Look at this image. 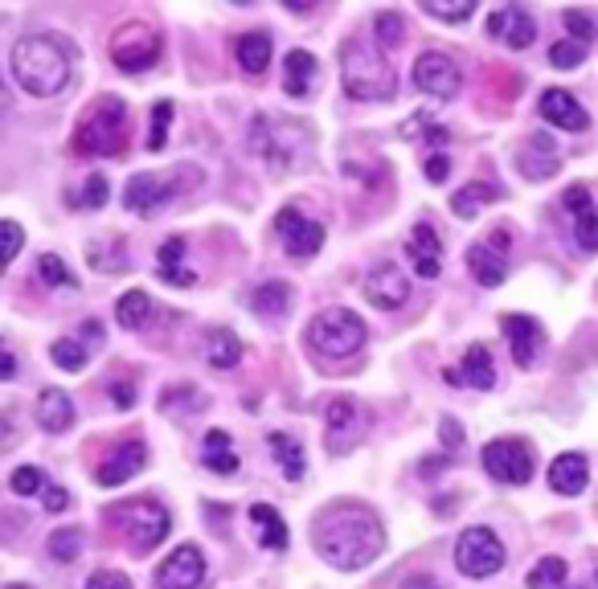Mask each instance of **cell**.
Instances as JSON below:
<instances>
[{"label":"cell","mask_w":598,"mask_h":589,"mask_svg":"<svg viewBox=\"0 0 598 589\" xmlns=\"http://www.w3.org/2000/svg\"><path fill=\"white\" fill-rule=\"evenodd\" d=\"M75 148L82 156H119L128 148V102L119 95H102L99 102H90L87 115L78 119Z\"/></svg>","instance_id":"cell-4"},{"label":"cell","mask_w":598,"mask_h":589,"mask_svg":"<svg viewBox=\"0 0 598 589\" xmlns=\"http://www.w3.org/2000/svg\"><path fill=\"white\" fill-rule=\"evenodd\" d=\"M365 426H361V405L341 393V397H332L329 410H324V446L329 454H349L361 442Z\"/></svg>","instance_id":"cell-9"},{"label":"cell","mask_w":598,"mask_h":589,"mask_svg":"<svg viewBox=\"0 0 598 589\" xmlns=\"http://www.w3.org/2000/svg\"><path fill=\"white\" fill-rule=\"evenodd\" d=\"M422 13L434 17V21H451V26H459V21H468L471 13H476V0H422Z\"/></svg>","instance_id":"cell-40"},{"label":"cell","mask_w":598,"mask_h":589,"mask_svg":"<svg viewBox=\"0 0 598 589\" xmlns=\"http://www.w3.org/2000/svg\"><path fill=\"white\" fill-rule=\"evenodd\" d=\"M402 589H443V586H439V581H431V577H410Z\"/></svg>","instance_id":"cell-59"},{"label":"cell","mask_w":598,"mask_h":589,"mask_svg":"<svg viewBox=\"0 0 598 589\" xmlns=\"http://www.w3.org/2000/svg\"><path fill=\"white\" fill-rule=\"evenodd\" d=\"M271 454L280 459V471H283V479H304V471H307V463H304V446L292 439V434H271Z\"/></svg>","instance_id":"cell-35"},{"label":"cell","mask_w":598,"mask_h":589,"mask_svg":"<svg viewBox=\"0 0 598 589\" xmlns=\"http://www.w3.org/2000/svg\"><path fill=\"white\" fill-rule=\"evenodd\" d=\"M9 66H13L17 87L33 95V99H53L70 87L75 78V50L62 46L50 33H33V38H21L9 53Z\"/></svg>","instance_id":"cell-2"},{"label":"cell","mask_w":598,"mask_h":589,"mask_svg":"<svg viewBox=\"0 0 598 589\" xmlns=\"http://www.w3.org/2000/svg\"><path fill=\"white\" fill-rule=\"evenodd\" d=\"M497 202V188L492 185H480V180H471V185H463L455 193V202H451V214L459 217V222H471V217L480 214L484 205Z\"/></svg>","instance_id":"cell-36"},{"label":"cell","mask_w":598,"mask_h":589,"mask_svg":"<svg viewBox=\"0 0 598 589\" xmlns=\"http://www.w3.org/2000/svg\"><path fill=\"white\" fill-rule=\"evenodd\" d=\"M468 271L480 287H500L504 275H509V234L500 229L497 238L476 242L468 251Z\"/></svg>","instance_id":"cell-14"},{"label":"cell","mask_w":598,"mask_h":589,"mask_svg":"<svg viewBox=\"0 0 598 589\" xmlns=\"http://www.w3.org/2000/svg\"><path fill=\"white\" fill-rule=\"evenodd\" d=\"M50 557L58 565H75L82 557V532L78 528H58L50 537Z\"/></svg>","instance_id":"cell-41"},{"label":"cell","mask_w":598,"mask_h":589,"mask_svg":"<svg viewBox=\"0 0 598 589\" xmlns=\"http://www.w3.org/2000/svg\"><path fill=\"white\" fill-rule=\"evenodd\" d=\"M292 127H283L280 119H271V115H255L251 119V151H255L258 160L271 164V173H287V164H292V136H287Z\"/></svg>","instance_id":"cell-13"},{"label":"cell","mask_w":598,"mask_h":589,"mask_svg":"<svg viewBox=\"0 0 598 589\" xmlns=\"http://www.w3.org/2000/svg\"><path fill=\"white\" fill-rule=\"evenodd\" d=\"M205 581V552L197 544H180L165 557L156 569V586L160 589H202Z\"/></svg>","instance_id":"cell-15"},{"label":"cell","mask_w":598,"mask_h":589,"mask_svg":"<svg viewBox=\"0 0 598 589\" xmlns=\"http://www.w3.org/2000/svg\"><path fill=\"white\" fill-rule=\"evenodd\" d=\"M373 26H378V41H382V50H398V46L406 41V17L402 13L382 9V13L373 17Z\"/></svg>","instance_id":"cell-43"},{"label":"cell","mask_w":598,"mask_h":589,"mask_svg":"<svg viewBox=\"0 0 598 589\" xmlns=\"http://www.w3.org/2000/svg\"><path fill=\"white\" fill-rule=\"evenodd\" d=\"M500 33H504V9L488 13V38H500Z\"/></svg>","instance_id":"cell-58"},{"label":"cell","mask_w":598,"mask_h":589,"mask_svg":"<svg viewBox=\"0 0 598 589\" xmlns=\"http://www.w3.org/2000/svg\"><path fill=\"white\" fill-rule=\"evenodd\" d=\"M341 82L349 99L385 102L398 95V70L390 66V58L361 38H349L341 46Z\"/></svg>","instance_id":"cell-3"},{"label":"cell","mask_w":598,"mask_h":589,"mask_svg":"<svg viewBox=\"0 0 598 589\" xmlns=\"http://www.w3.org/2000/svg\"><path fill=\"white\" fill-rule=\"evenodd\" d=\"M312 82H316V58L307 50H292L287 62H283V90L292 99H307L312 95Z\"/></svg>","instance_id":"cell-26"},{"label":"cell","mask_w":598,"mask_h":589,"mask_svg":"<svg viewBox=\"0 0 598 589\" xmlns=\"http://www.w3.org/2000/svg\"><path fill=\"white\" fill-rule=\"evenodd\" d=\"M160 410L165 414H189V410H205V397L202 389L193 385H180V389H168V393H160Z\"/></svg>","instance_id":"cell-39"},{"label":"cell","mask_w":598,"mask_h":589,"mask_svg":"<svg viewBox=\"0 0 598 589\" xmlns=\"http://www.w3.org/2000/svg\"><path fill=\"white\" fill-rule=\"evenodd\" d=\"M0 376H4V381H13V376H17V356H13V349L0 352Z\"/></svg>","instance_id":"cell-57"},{"label":"cell","mask_w":598,"mask_h":589,"mask_svg":"<svg viewBox=\"0 0 598 589\" xmlns=\"http://www.w3.org/2000/svg\"><path fill=\"white\" fill-rule=\"evenodd\" d=\"M38 426L46 434H62V430L75 426V402H70V393H62V389H41Z\"/></svg>","instance_id":"cell-25"},{"label":"cell","mask_w":598,"mask_h":589,"mask_svg":"<svg viewBox=\"0 0 598 589\" xmlns=\"http://www.w3.org/2000/svg\"><path fill=\"white\" fill-rule=\"evenodd\" d=\"M484 471L497 483H509V488H521L533 479V454L521 439H497L484 446Z\"/></svg>","instance_id":"cell-8"},{"label":"cell","mask_w":598,"mask_h":589,"mask_svg":"<svg viewBox=\"0 0 598 589\" xmlns=\"http://www.w3.org/2000/svg\"><path fill=\"white\" fill-rule=\"evenodd\" d=\"M561 21H566V29L574 33V41H578V46H595V21H590L582 9H566V17H561Z\"/></svg>","instance_id":"cell-49"},{"label":"cell","mask_w":598,"mask_h":589,"mask_svg":"<svg viewBox=\"0 0 598 589\" xmlns=\"http://www.w3.org/2000/svg\"><path fill=\"white\" fill-rule=\"evenodd\" d=\"M500 332L509 336L512 361L521 364V369H529L537 361L541 344H546V332H541V324H537L533 315H500Z\"/></svg>","instance_id":"cell-20"},{"label":"cell","mask_w":598,"mask_h":589,"mask_svg":"<svg viewBox=\"0 0 598 589\" xmlns=\"http://www.w3.org/2000/svg\"><path fill=\"white\" fill-rule=\"evenodd\" d=\"M414 87H419L422 95H431V99H455L459 87H463L459 62L439 50L419 53V62H414Z\"/></svg>","instance_id":"cell-12"},{"label":"cell","mask_w":598,"mask_h":589,"mask_svg":"<svg viewBox=\"0 0 598 589\" xmlns=\"http://www.w3.org/2000/svg\"><path fill=\"white\" fill-rule=\"evenodd\" d=\"M541 119L553 124L558 131H586L590 127V115L578 99H574L570 90H546L541 95Z\"/></svg>","instance_id":"cell-21"},{"label":"cell","mask_w":598,"mask_h":589,"mask_svg":"<svg viewBox=\"0 0 598 589\" xmlns=\"http://www.w3.org/2000/svg\"><path fill=\"white\" fill-rule=\"evenodd\" d=\"M566 214H570V226H574V242H578V251L582 254H598V209H595V197L586 193V185H570L566 188Z\"/></svg>","instance_id":"cell-16"},{"label":"cell","mask_w":598,"mask_h":589,"mask_svg":"<svg viewBox=\"0 0 598 589\" xmlns=\"http://www.w3.org/2000/svg\"><path fill=\"white\" fill-rule=\"evenodd\" d=\"M38 275L50 283V287H70V291H78V278H75V271L58 258V254H41L38 258Z\"/></svg>","instance_id":"cell-44"},{"label":"cell","mask_w":598,"mask_h":589,"mask_svg":"<svg viewBox=\"0 0 598 589\" xmlns=\"http://www.w3.org/2000/svg\"><path fill=\"white\" fill-rule=\"evenodd\" d=\"M361 291H365V300H370L373 307H382V312H394V307H402V303H406L410 283H406V275H402L394 263H378L370 275H365Z\"/></svg>","instance_id":"cell-17"},{"label":"cell","mask_w":598,"mask_h":589,"mask_svg":"<svg viewBox=\"0 0 598 589\" xmlns=\"http://www.w3.org/2000/svg\"><path fill=\"white\" fill-rule=\"evenodd\" d=\"M9 488L17 491V495H46V471L41 467H17L13 475H9Z\"/></svg>","instance_id":"cell-46"},{"label":"cell","mask_w":598,"mask_h":589,"mask_svg":"<svg viewBox=\"0 0 598 589\" xmlns=\"http://www.w3.org/2000/svg\"><path fill=\"white\" fill-rule=\"evenodd\" d=\"M111 405H115V410H131V405H136V385H128V381H115V385H111Z\"/></svg>","instance_id":"cell-53"},{"label":"cell","mask_w":598,"mask_h":589,"mask_svg":"<svg viewBox=\"0 0 598 589\" xmlns=\"http://www.w3.org/2000/svg\"><path fill=\"white\" fill-rule=\"evenodd\" d=\"M275 234H280L283 251L292 254V258H316L320 246H324V226L312 222V217H307L304 209H295V205L280 209V217H275Z\"/></svg>","instance_id":"cell-10"},{"label":"cell","mask_w":598,"mask_h":589,"mask_svg":"<svg viewBox=\"0 0 598 589\" xmlns=\"http://www.w3.org/2000/svg\"><path fill=\"white\" fill-rule=\"evenodd\" d=\"M570 573V565L561 561V557H541L533 565V573H529V589H558Z\"/></svg>","instance_id":"cell-38"},{"label":"cell","mask_w":598,"mask_h":589,"mask_svg":"<svg viewBox=\"0 0 598 589\" xmlns=\"http://www.w3.org/2000/svg\"><path fill=\"white\" fill-rule=\"evenodd\" d=\"M111 62L124 75H144L148 66L160 62V33L153 26H144V21L119 26L111 33Z\"/></svg>","instance_id":"cell-6"},{"label":"cell","mask_w":598,"mask_h":589,"mask_svg":"<svg viewBox=\"0 0 598 589\" xmlns=\"http://www.w3.org/2000/svg\"><path fill=\"white\" fill-rule=\"evenodd\" d=\"M156 275L165 278V283H173V287H193L197 283V275L185 271V238H168L160 246V254H156Z\"/></svg>","instance_id":"cell-28"},{"label":"cell","mask_w":598,"mask_h":589,"mask_svg":"<svg viewBox=\"0 0 598 589\" xmlns=\"http://www.w3.org/2000/svg\"><path fill=\"white\" fill-rule=\"evenodd\" d=\"M586 58V46H578V41H553V50H549V62L558 66V70H578Z\"/></svg>","instance_id":"cell-48"},{"label":"cell","mask_w":598,"mask_h":589,"mask_svg":"<svg viewBox=\"0 0 598 589\" xmlns=\"http://www.w3.org/2000/svg\"><path fill=\"white\" fill-rule=\"evenodd\" d=\"M168 124H173V102H156L153 107V131H148V151H160L168 139Z\"/></svg>","instance_id":"cell-47"},{"label":"cell","mask_w":598,"mask_h":589,"mask_svg":"<svg viewBox=\"0 0 598 589\" xmlns=\"http://www.w3.org/2000/svg\"><path fill=\"white\" fill-rule=\"evenodd\" d=\"M78 205H82V209H102V205H107V176L90 173L87 185H82V197H78Z\"/></svg>","instance_id":"cell-50"},{"label":"cell","mask_w":598,"mask_h":589,"mask_svg":"<svg viewBox=\"0 0 598 589\" xmlns=\"http://www.w3.org/2000/svg\"><path fill=\"white\" fill-rule=\"evenodd\" d=\"M439 434H443V446H451V451L463 446V430H459L455 418H443V422H439Z\"/></svg>","instance_id":"cell-55"},{"label":"cell","mask_w":598,"mask_h":589,"mask_svg":"<svg viewBox=\"0 0 598 589\" xmlns=\"http://www.w3.org/2000/svg\"><path fill=\"white\" fill-rule=\"evenodd\" d=\"M251 520H255V532L263 549H271V552L287 549V524H283V516L275 512L271 503H251Z\"/></svg>","instance_id":"cell-30"},{"label":"cell","mask_w":598,"mask_h":589,"mask_svg":"<svg viewBox=\"0 0 598 589\" xmlns=\"http://www.w3.org/2000/svg\"><path fill=\"white\" fill-rule=\"evenodd\" d=\"M173 197V185H168L160 173H136L124 188V205H128V214H140V217H153L160 205H168Z\"/></svg>","instance_id":"cell-19"},{"label":"cell","mask_w":598,"mask_h":589,"mask_svg":"<svg viewBox=\"0 0 598 589\" xmlns=\"http://www.w3.org/2000/svg\"><path fill=\"white\" fill-rule=\"evenodd\" d=\"M87 254H90V266H95V271H107V275H119L124 263H128L119 242H90Z\"/></svg>","instance_id":"cell-42"},{"label":"cell","mask_w":598,"mask_h":589,"mask_svg":"<svg viewBox=\"0 0 598 589\" xmlns=\"http://www.w3.org/2000/svg\"><path fill=\"white\" fill-rule=\"evenodd\" d=\"M82 336H87V340H102V324H99V320H87V324H82Z\"/></svg>","instance_id":"cell-60"},{"label":"cell","mask_w":598,"mask_h":589,"mask_svg":"<svg viewBox=\"0 0 598 589\" xmlns=\"http://www.w3.org/2000/svg\"><path fill=\"white\" fill-rule=\"evenodd\" d=\"M422 173H427V180H431V185H443L447 176H451V160H447L443 151H434V156H427Z\"/></svg>","instance_id":"cell-52"},{"label":"cell","mask_w":598,"mask_h":589,"mask_svg":"<svg viewBox=\"0 0 598 589\" xmlns=\"http://www.w3.org/2000/svg\"><path fill=\"white\" fill-rule=\"evenodd\" d=\"M447 381L451 385H471V389H492L497 385V369H492V352L484 344H471L468 356L459 369H447Z\"/></svg>","instance_id":"cell-23"},{"label":"cell","mask_w":598,"mask_h":589,"mask_svg":"<svg viewBox=\"0 0 598 589\" xmlns=\"http://www.w3.org/2000/svg\"><path fill=\"white\" fill-rule=\"evenodd\" d=\"M292 295L295 291L287 287V283H263V287L251 295V312L263 315V320H283V315L292 312Z\"/></svg>","instance_id":"cell-33"},{"label":"cell","mask_w":598,"mask_h":589,"mask_svg":"<svg viewBox=\"0 0 598 589\" xmlns=\"http://www.w3.org/2000/svg\"><path fill=\"white\" fill-rule=\"evenodd\" d=\"M4 263H13L17 258V251H21V226L17 222H4Z\"/></svg>","instance_id":"cell-54"},{"label":"cell","mask_w":598,"mask_h":589,"mask_svg":"<svg viewBox=\"0 0 598 589\" xmlns=\"http://www.w3.org/2000/svg\"><path fill=\"white\" fill-rule=\"evenodd\" d=\"M553 168H558V148H553V139H549L546 131H537V136L529 139V148L521 151V173L529 176V180H546Z\"/></svg>","instance_id":"cell-29"},{"label":"cell","mask_w":598,"mask_h":589,"mask_svg":"<svg viewBox=\"0 0 598 589\" xmlns=\"http://www.w3.org/2000/svg\"><path fill=\"white\" fill-rule=\"evenodd\" d=\"M148 315H153V300H148V291H128L124 300L115 303V320H119V327H144L148 324Z\"/></svg>","instance_id":"cell-37"},{"label":"cell","mask_w":598,"mask_h":589,"mask_svg":"<svg viewBox=\"0 0 598 589\" xmlns=\"http://www.w3.org/2000/svg\"><path fill=\"white\" fill-rule=\"evenodd\" d=\"M41 503H46V512H62L66 503H70V495H66V488H46Z\"/></svg>","instance_id":"cell-56"},{"label":"cell","mask_w":598,"mask_h":589,"mask_svg":"<svg viewBox=\"0 0 598 589\" xmlns=\"http://www.w3.org/2000/svg\"><path fill=\"white\" fill-rule=\"evenodd\" d=\"M234 58L243 66L246 75H263L271 66V33L255 29V33H243V38L234 41Z\"/></svg>","instance_id":"cell-32"},{"label":"cell","mask_w":598,"mask_h":589,"mask_svg":"<svg viewBox=\"0 0 598 589\" xmlns=\"http://www.w3.org/2000/svg\"><path fill=\"white\" fill-rule=\"evenodd\" d=\"M455 565L463 577H492L504 569V544L492 528H468L455 540Z\"/></svg>","instance_id":"cell-7"},{"label":"cell","mask_w":598,"mask_h":589,"mask_svg":"<svg viewBox=\"0 0 598 589\" xmlns=\"http://www.w3.org/2000/svg\"><path fill=\"white\" fill-rule=\"evenodd\" d=\"M87 589H131V581L124 573H115V569H99V573H90Z\"/></svg>","instance_id":"cell-51"},{"label":"cell","mask_w":598,"mask_h":589,"mask_svg":"<svg viewBox=\"0 0 598 589\" xmlns=\"http://www.w3.org/2000/svg\"><path fill=\"white\" fill-rule=\"evenodd\" d=\"M406 258L414 263V275L419 278H439V271H443V242H439V234H434V226H414V234H410L406 242Z\"/></svg>","instance_id":"cell-22"},{"label":"cell","mask_w":598,"mask_h":589,"mask_svg":"<svg viewBox=\"0 0 598 589\" xmlns=\"http://www.w3.org/2000/svg\"><path fill=\"white\" fill-rule=\"evenodd\" d=\"M205 361L214 364V369H238V361H243V340L234 336L229 327H209L205 332Z\"/></svg>","instance_id":"cell-27"},{"label":"cell","mask_w":598,"mask_h":589,"mask_svg":"<svg viewBox=\"0 0 598 589\" xmlns=\"http://www.w3.org/2000/svg\"><path fill=\"white\" fill-rule=\"evenodd\" d=\"M4 589H26V586H17V581H13V586H4Z\"/></svg>","instance_id":"cell-61"},{"label":"cell","mask_w":598,"mask_h":589,"mask_svg":"<svg viewBox=\"0 0 598 589\" xmlns=\"http://www.w3.org/2000/svg\"><path fill=\"white\" fill-rule=\"evenodd\" d=\"M312 544L336 569H365L382 557L385 528L382 520L361 503H332L312 524Z\"/></svg>","instance_id":"cell-1"},{"label":"cell","mask_w":598,"mask_h":589,"mask_svg":"<svg viewBox=\"0 0 598 589\" xmlns=\"http://www.w3.org/2000/svg\"><path fill=\"white\" fill-rule=\"evenodd\" d=\"M144 467H148V446H144L140 439L119 442V446H115V451L99 463L95 479H99L102 488H119V483H128L131 475H140Z\"/></svg>","instance_id":"cell-18"},{"label":"cell","mask_w":598,"mask_h":589,"mask_svg":"<svg viewBox=\"0 0 598 589\" xmlns=\"http://www.w3.org/2000/svg\"><path fill=\"white\" fill-rule=\"evenodd\" d=\"M307 344L316 352H324V356L349 361V356H356V352L365 349V324L349 307H329V312H320L307 324Z\"/></svg>","instance_id":"cell-5"},{"label":"cell","mask_w":598,"mask_h":589,"mask_svg":"<svg viewBox=\"0 0 598 589\" xmlns=\"http://www.w3.org/2000/svg\"><path fill=\"white\" fill-rule=\"evenodd\" d=\"M119 512H124V520H128L124 532H128L131 549H140V552L156 549V544L168 537V528H173L168 512L156 500H136V503H128V508H119Z\"/></svg>","instance_id":"cell-11"},{"label":"cell","mask_w":598,"mask_h":589,"mask_svg":"<svg viewBox=\"0 0 598 589\" xmlns=\"http://www.w3.org/2000/svg\"><path fill=\"white\" fill-rule=\"evenodd\" d=\"M586 479H590V463L578 451L558 454L553 467H549V488L558 491V495H582Z\"/></svg>","instance_id":"cell-24"},{"label":"cell","mask_w":598,"mask_h":589,"mask_svg":"<svg viewBox=\"0 0 598 589\" xmlns=\"http://www.w3.org/2000/svg\"><path fill=\"white\" fill-rule=\"evenodd\" d=\"M504 46L509 50H525V46H533L537 38V26H533V17L525 13L521 4H504Z\"/></svg>","instance_id":"cell-34"},{"label":"cell","mask_w":598,"mask_h":589,"mask_svg":"<svg viewBox=\"0 0 598 589\" xmlns=\"http://www.w3.org/2000/svg\"><path fill=\"white\" fill-rule=\"evenodd\" d=\"M50 356L58 369H66V373H82V369H87V349H82L78 340H53Z\"/></svg>","instance_id":"cell-45"},{"label":"cell","mask_w":598,"mask_h":589,"mask_svg":"<svg viewBox=\"0 0 598 589\" xmlns=\"http://www.w3.org/2000/svg\"><path fill=\"white\" fill-rule=\"evenodd\" d=\"M202 463L209 467L214 475H234V471H238V451H234V442H229L226 430H209V434H205Z\"/></svg>","instance_id":"cell-31"}]
</instances>
